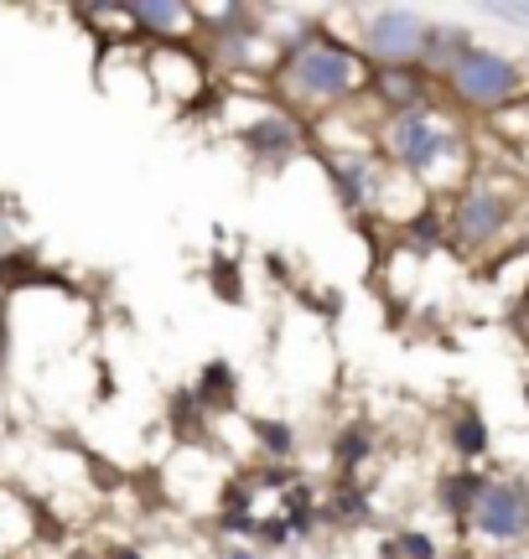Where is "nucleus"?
Listing matches in <instances>:
<instances>
[{
    "instance_id": "nucleus-6",
    "label": "nucleus",
    "mask_w": 529,
    "mask_h": 559,
    "mask_svg": "<svg viewBox=\"0 0 529 559\" xmlns=\"http://www.w3.org/2000/svg\"><path fill=\"white\" fill-rule=\"evenodd\" d=\"M358 32H353V47L368 68H405V62H421V41H426L431 21L410 5H374V11H353Z\"/></svg>"
},
{
    "instance_id": "nucleus-5",
    "label": "nucleus",
    "mask_w": 529,
    "mask_h": 559,
    "mask_svg": "<svg viewBox=\"0 0 529 559\" xmlns=\"http://www.w3.org/2000/svg\"><path fill=\"white\" fill-rule=\"evenodd\" d=\"M468 544L478 549H525L529 544V487L514 477H489L468 513Z\"/></svg>"
},
{
    "instance_id": "nucleus-3",
    "label": "nucleus",
    "mask_w": 529,
    "mask_h": 559,
    "mask_svg": "<svg viewBox=\"0 0 529 559\" xmlns=\"http://www.w3.org/2000/svg\"><path fill=\"white\" fill-rule=\"evenodd\" d=\"M525 187L509 171H493V166H472V177L451 192L447 202V243H457L462 254H483L504 239L525 207Z\"/></svg>"
},
{
    "instance_id": "nucleus-11",
    "label": "nucleus",
    "mask_w": 529,
    "mask_h": 559,
    "mask_svg": "<svg viewBox=\"0 0 529 559\" xmlns=\"http://www.w3.org/2000/svg\"><path fill=\"white\" fill-rule=\"evenodd\" d=\"M130 32L145 47H166V41H198V5L187 0H125Z\"/></svg>"
},
{
    "instance_id": "nucleus-9",
    "label": "nucleus",
    "mask_w": 529,
    "mask_h": 559,
    "mask_svg": "<svg viewBox=\"0 0 529 559\" xmlns=\"http://www.w3.org/2000/svg\"><path fill=\"white\" fill-rule=\"evenodd\" d=\"M322 160H327V181L343 198L348 213L379 207V192H385V181H389V166L379 156V145H368V151H327Z\"/></svg>"
},
{
    "instance_id": "nucleus-15",
    "label": "nucleus",
    "mask_w": 529,
    "mask_h": 559,
    "mask_svg": "<svg viewBox=\"0 0 529 559\" xmlns=\"http://www.w3.org/2000/svg\"><path fill=\"white\" fill-rule=\"evenodd\" d=\"M368 456H374V430H368L364 419L343 425V430H338V440H332V466H338L343 477H353Z\"/></svg>"
},
{
    "instance_id": "nucleus-10",
    "label": "nucleus",
    "mask_w": 529,
    "mask_h": 559,
    "mask_svg": "<svg viewBox=\"0 0 529 559\" xmlns=\"http://www.w3.org/2000/svg\"><path fill=\"white\" fill-rule=\"evenodd\" d=\"M364 99L385 115H410V109H426V104L442 99V88L421 62H405V68H368V88Z\"/></svg>"
},
{
    "instance_id": "nucleus-18",
    "label": "nucleus",
    "mask_w": 529,
    "mask_h": 559,
    "mask_svg": "<svg viewBox=\"0 0 529 559\" xmlns=\"http://www.w3.org/2000/svg\"><path fill=\"white\" fill-rule=\"evenodd\" d=\"M109 559H141V555H136V549H115V555H109Z\"/></svg>"
},
{
    "instance_id": "nucleus-7",
    "label": "nucleus",
    "mask_w": 529,
    "mask_h": 559,
    "mask_svg": "<svg viewBox=\"0 0 529 559\" xmlns=\"http://www.w3.org/2000/svg\"><path fill=\"white\" fill-rule=\"evenodd\" d=\"M145 79L166 104H198L213 83V62L198 52V41H166V47H145Z\"/></svg>"
},
{
    "instance_id": "nucleus-4",
    "label": "nucleus",
    "mask_w": 529,
    "mask_h": 559,
    "mask_svg": "<svg viewBox=\"0 0 529 559\" xmlns=\"http://www.w3.org/2000/svg\"><path fill=\"white\" fill-rule=\"evenodd\" d=\"M436 88H442V99L462 104L472 115H498V109L525 99V68L509 52H493V47L472 41L468 52L436 79Z\"/></svg>"
},
{
    "instance_id": "nucleus-17",
    "label": "nucleus",
    "mask_w": 529,
    "mask_h": 559,
    "mask_svg": "<svg viewBox=\"0 0 529 559\" xmlns=\"http://www.w3.org/2000/svg\"><path fill=\"white\" fill-rule=\"evenodd\" d=\"M228 394H234L228 362H208L203 379H198V404H203V409H219V404H228Z\"/></svg>"
},
{
    "instance_id": "nucleus-12",
    "label": "nucleus",
    "mask_w": 529,
    "mask_h": 559,
    "mask_svg": "<svg viewBox=\"0 0 529 559\" xmlns=\"http://www.w3.org/2000/svg\"><path fill=\"white\" fill-rule=\"evenodd\" d=\"M447 445L457 451V461H462V466L483 461V456H489V419L478 415L472 404L451 409V419H447Z\"/></svg>"
},
{
    "instance_id": "nucleus-1",
    "label": "nucleus",
    "mask_w": 529,
    "mask_h": 559,
    "mask_svg": "<svg viewBox=\"0 0 529 559\" xmlns=\"http://www.w3.org/2000/svg\"><path fill=\"white\" fill-rule=\"evenodd\" d=\"M368 62L358 47L327 26H302L296 37H285L281 62L270 73V99L291 109L296 120H332L364 99Z\"/></svg>"
},
{
    "instance_id": "nucleus-14",
    "label": "nucleus",
    "mask_w": 529,
    "mask_h": 559,
    "mask_svg": "<svg viewBox=\"0 0 529 559\" xmlns=\"http://www.w3.org/2000/svg\"><path fill=\"white\" fill-rule=\"evenodd\" d=\"M483 472H472V466H462V472H451V477H442V487H436V502L447 508V519L468 523L472 502H478V492H483Z\"/></svg>"
},
{
    "instance_id": "nucleus-16",
    "label": "nucleus",
    "mask_w": 529,
    "mask_h": 559,
    "mask_svg": "<svg viewBox=\"0 0 529 559\" xmlns=\"http://www.w3.org/2000/svg\"><path fill=\"white\" fill-rule=\"evenodd\" d=\"M389 559H442V549H436V539H431L426 528H400L395 539L385 544Z\"/></svg>"
},
{
    "instance_id": "nucleus-8",
    "label": "nucleus",
    "mask_w": 529,
    "mask_h": 559,
    "mask_svg": "<svg viewBox=\"0 0 529 559\" xmlns=\"http://www.w3.org/2000/svg\"><path fill=\"white\" fill-rule=\"evenodd\" d=\"M239 140H245V156L255 166H285L306 151V120H296L291 109H281L275 99H264L245 124H239Z\"/></svg>"
},
{
    "instance_id": "nucleus-2",
    "label": "nucleus",
    "mask_w": 529,
    "mask_h": 559,
    "mask_svg": "<svg viewBox=\"0 0 529 559\" xmlns=\"http://www.w3.org/2000/svg\"><path fill=\"white\" fill-rule=\"evenodd\" d=\"M374 145H379L389 171L410 177L426 198L457 192L472 177L468 135L457 130V120H451L442 104L410 109V115H385V120L374 124Z\"/></svg>"
},
{
    "instance_id": "nucleus-13",
    "label": "nucleus",
    "mask_w": 529,
    "mask_h": 559,
    "mask_svg": "<svg viewBox=\"0 0 529 559\" xmlns=\"http://www.w3.org/2000/svg\"><path fill=\"white\" fill-rule=\"evenodd\" d=\"M468 47H472L468 26H426V41H421V68H426L431 79H442V73H447Z\"/></svg>"
}]
</instances>
